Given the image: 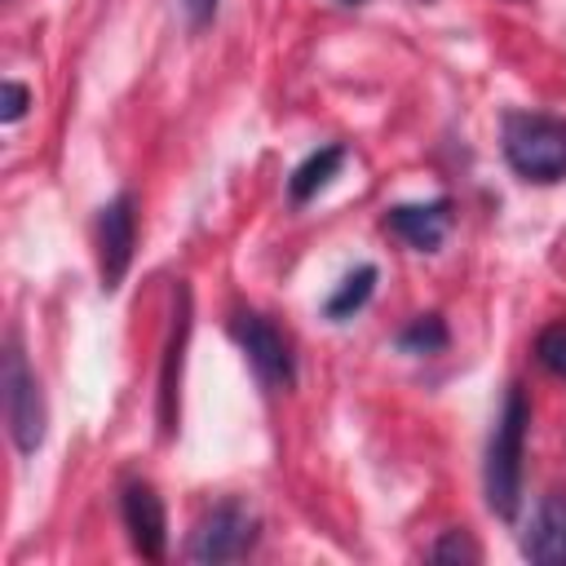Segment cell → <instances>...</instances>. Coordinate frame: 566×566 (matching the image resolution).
<instances>
[{"instance_id":"ba28073f","label":"cell","mask_w":566,"mask_h":566,"mask_svg":"<svg viewBox=\"0 0 566 566\" xmlns=\"http://www.w3.org/2000/svg\"><path fill=\"white\" fill-rule=\"evenodd\" d=\"M186 336H190V287L181 283L172 332H168V345H164V367H159V429H164V438H172V429H177V385H181Z\"/></svg>"},{"instance_id":"30bf717a","label":"cell","mask_w":566,"mask_h":566,"mask_svg":"<svg viewBox=\"0 0 566 566\" xmlns=\"http://www.w3.org/2000/svg\"><path fill=\"white\" fill-rule=\"evenodd\" d=\"M522 557L535 566H562L566 562V491H548L522 535Z\"/></svg>"},{"instance_id":"3957f363","label":"cell","mask_w":566,"mask_h":566,"mask_svg":"<svg viewBox=\"0 0 566 566\" xmlns=\"http://www.w3.org/2000/svg\"><path fill=\"white\" fill-rule=\"evenodd\" d=\"M0 394H4V424H9V438L22 455H35L40 442H44V424H49V411H44V394H40V380L35 371L27 367V354L18 345V336L9 332L4 340V371H0Z\"/></svg>"},{"instance_id":"ac0fdd59","label":"cell","mask_w":566,"mask_h":566,"mask_svg":"<svg viewBox=\"0 0 566 566\" xmlns=\"http://www.w3.org/2000/svg\"><path fill=\"white\" fill-rule=\"evenodd\" d=\"M336 4H363V0H336Z\"/></svg>"},{"instance_id":"7a4b0ae2","label":"cell","mask_w":566,"mask_h":566,"mask_svg":"<svg viewBox=\"0 0 566 566\" xmlns=\"http://www.w3.org/2000/svg\"><path fill=\"white\" fill-rule=\"evenodd\" d=\"M504 159L522 181H562L566 177V119L544 111H513L504 115L500 133Z\"/></svg>"},{"instance_id":"8fae6325","label":"cell","mask_w":566,"mask_h":566,"mask_svg":"<svg viewBox=\"0 0 566 566\" xmlns=\"http://www.w3.org/2000/svg\"><path fill=\"white\" fill-rule=\"evenodd\" d=\"M340 164H345V146H323V150H314L305 164H296V172H292V181H287V195H292V203H310L336 172H340Z\"/></svg>"},{"instance_id":"6da1fadb","label":"cell","mask_w":566,"mask_h":566,"mask_svg":"<svg viewBox=\"0 0 566 566\" xmlns=\"http://www.w3.org/2000/svg\"><path fill=\"white\" fill-rule=\"evenodd\" d=\"M526 429H531V402L522 385H509L500 420L491 429L486 442V464H482V491H486V509L504 522L517 517L522 504V451H526Z\"/></svg>"},{"instance_id":"9c48e42d","label":"cell","mask_w":566,"mask_h":566,"mask_svg":"<svg viewBox=\"0 0 566 566\" xmlns=\"http://www.w3.org/2000/svg\"><path fill=\"white\" fill-rule=\"evenodd\" d=\"M451 226V199H429V203H398L385 212V230L411 243L416 252H433L447 239Z\"/></svg>"},{"instance_id":"e0dca14e","label":"cell","mask_w":566,"mask_h":566,"mask_svg":"<svg viewBox=\"0 0 566 566\" xmlns=\"http://www.w3.org/2000/svg\"><path fill=\"white\" fill-rule=\"evenodd\" d=\"M181 9H186V18H190V27L199 31V27H208V22H212L217 0H181Z\"/></svg>"},{"instance_id":"52a82bcc","label":"cell","mask_w":566,"mask_h":566,"mask_svg":"<svg viewBox=\"0 0 566 566\" xmlns=\"http://www.w3.org/2000/svg\"><path fill=\"white\" fill-rule=\"evenodd\" d=\"M119 517H124L133 553L146 557V562H164V553H168V513H164V500L150 482H128L124 486Z\"/></svg>"},{"instance_id":"2e32d148","label":"cell","mask_w":566,"mask_h":566,"mask_svg":"<svg viewBox=\"0 0 566 566\" xmlns=\"http://www.w3.org/2000/svg\"><path fill=\"white\" fill-rule=\"evenodd\" d=\"M0 119L4 124H18L22 115H27V106H31V93H27V84H18V80H4L0 84Z\"/></svg>"},{"instance_id":"9a60e30c","label":"cell","mask_w":566,"mask_h":566,"mask_svg":"<svg viewBox=\"0 0 566 566\" xmlns=\"http://www.w3.org/2000/svg\"><path fill=\"white\" fill-rule=\"evenodd\" d=\"M429 562H482V548L473 544V535L469 531H442L438 535V544L429 548Z\"/></svg>"},{"instance_id":"7c38bea8","label":"cell","mask_w":566,"mask_h":566,"mask_svg":"<svg viewBox=\"0 0 566 566\" xmlns=\"http://www.w3.org/2000/svg\"><path fill=\"white\" fill-rule=\"evenodd\" d=\"M376 279H380V270L376 265H358V270H349L345 279H340V287L323 301V314L332 318V323H345V318H354L367 301H371V292H376Z\"/></svg>"},{"instance_id":"5bb4252c","label":"cell","mask_w":566,"mask_h":566,"mask_svg":"<svg viewBox=\"0 0 566 566\" xmlns=\"http://www.w3.org/2000/svg\"><path fill=\"white\" fill-rule=\"evenodd\" d=\"M535 358H539L544 371H553V376L566 380V318L548 323V327L535 336Z\"/></svg>"},{"instance_id":"8992f818","label":"cell","mask_w":566,"mask_h":566,"mask_svg":"<svg viewBox=\"0 0 566 566\" xmlns=\"http://www.w3.org/2000/svg\"><path fill=\"white\" fill-rule=\"evenodd\" d=\"M133 248H137V203L128 190H119L102 217H97V270H102V287L115 292L133 265Z\"/></svg>"},{"instance_id":"4fadbf2b","label":"cell","mask_w":566,"mask_h":566,"mask_svg":"<svg viewBox=\"0 0 566 566\" xmlns=\"http://www.w3.org/2000/svg\"><path fill=\"white\" fill-rule=\"evenodd\" d=\"M447 340L451 336H447V323L438 314H420L398 332V349H407V354H442Z\"/></svg>"},{"instance_id":"5b68a950","label":"cell","mask_w":566,"mask_h":566,"mask_svg":"<svg viewBox=\"0 0 566 566\" xmlns=\"http://www.w3.org/2000/svg\"><path fill=\"white\" fill-rule=\"evenodd\" d=\"M234 340L243 345L252 371L261 376V385L270 389H292L296 380V358H292V345L287 336L265 318V314H239L234 318Z\"/></svg>"},{"instance_id":"277c9868","label":"cell","mask_w":566,"mask_h":566,"mask_svg":"<svg viewBox=\"0 0 566 566\" xmlns=\"http://www.w3.org/2000/svg\"><path fill=\"white\" fill-rule=\"evenodd\" d=\"M252 544H256V517H252V509L239 504V500H221V504H212L195 522L181 557L195 562V566H221V562L248 557Z\"/></svg>"}]
</instances>
